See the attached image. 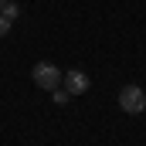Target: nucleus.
<instances>
[{
	"label": "nucleus",
	"mask_w": 146,
	"mask_h": 146,
	"mask_svg": "<svg viewBox=\"0 0 146 146\" xmlns=\"http://www.w3.org/2000/svg\"><path fill=\"white\" fill-rule=\"evenodd\" d=\"M0 14H3L7 21H17V17H21V3H3V7H0Z\"/></svg>",
	"instance_id": "4"
},
{
	"label": "nucleus",
	"mask_w": 146,
	"mask_h": 146,
	"mask_svg": "<svg viewBox=\"0 0 146 146\" xmlns=\"http://www.w3.org/2000/svg\"><path fill=\"white\" fill-rule=\"evenodd\" d=\"M119 109L126 112V115H139L146 112V92L139 85H126V88H119Z\"/></svg>",
	"instance_id": "2"
},
{
	"label": "nucleus",
	"mask_w": 146,
	"mask_h": 146,
	"mask_svg": "<svg viewBox=\"0 0 146 146\" xmlns=\"http://www.w3.org/2000/svg\"><path fill=\"white\" fill-rule=\"evenodd\" d=\"M61 85H65V92L68 95H85L88 88H92V82H88V75L85 72H65V78H61Z\"/></svg>",
	"instance_id": "3"
},
{
	"label": "nucleus",
	"mask_w": 146,
	"mask_h": 146,
	"mask_svg": "<svg viewBox=\"0 0 146 146\" xmlns=\"http://www.w3.org/2000/svg\"><path fill=\"white\" fill-rule=\"evenodd\" d=\"M3 34H10V21H7V17L0 14V37H3Z\"/></svg>",
	"instance_id": "6"
},
{
	"label": "nucleus",
	"mask_w": 146,
	"mask_h": 146,
	"mask_svg": "<svg viewBox=\"0 0 146 146\" xmlns=\"http://www.w3.org/2000/svg\"><path fill=\"white\" fill-rule=\"evenodd\" d=\"M31 78H34V85L37 88H44V92H51V88H58L61 85V68L54 65V61H37L34 65V72H31Z\"/></svg>",
	"instance_id": "1"
},
{
	"label": "nucleus",
	"mask_w": 146,
	"mask_h": 146,
	"mask_svg": "<svg viewBox=\"0 0 146 146\" xmlns=\"http://www.w3.org/2000/svg\"><path fill=\"white\" fill-rule=\"evenodd\" d=\"M3 3H7V0H0V7H3Z\"/></svg>",
	"instance_id": "7"
},
{
	"label": "nucleus",
	"mask_w": 146,
	"mask_h": 146,
	"mask_svg": "<svg viewBox=\"0 0 146 146\" xmlns=\"http://www.w3.org/2000/svg\"><path fill=\"white\" fill-rule=\"evenodd\" d=\"M51 99H54V102H58V106H65V102H68V99H72V95H68V92H65V88H61V85H58V88H51Z\"/></svg>",
	"instance_id": "5"
}]
</instances>
